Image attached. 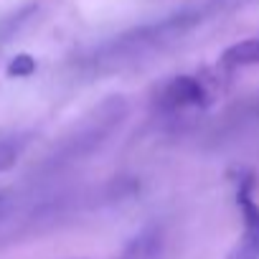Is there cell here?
I'll use <instances>...</instances> for the list:
<instances>
[{
	"mask_svg": "<svg viewBox=\"0 0 259 259\" xmlns=\"http://www.w3.org/2000/svg\"><path fill=\"white\" fill-rule=\"evenodd\" d=\"M211 11H213V3H198V6L181 8L173 16H165L155 23H145L127 33H119V36L99 44L97 49H92L84 56L81 69H87V74H107L114 69L133 66L153 54H160L163 49L173 46L176 41H181Z\"/></svg>",
	"mask_w": 259,
	"mask_h": 259,
	"instance_id": "6da1fadb",
	"label": "cell"
},
{
	"mask_svg": "<svg viewBox=\"0 0 259 259\" xmlns=\"http://www.w3.org/2000/svg\"><path fill=\"white\" fill-rule=\"evenodd\" d=\"M127 114V104L122 97H109L107 102H102L79 127H74V133L69 138L61 140V145L56 148L54 158L49 165H64V163H74L84 155H89L94 148H99L104 143V138L112 135V130L124 119Z\"/></svg>",
	"mask_w": 259,
	"mask_h": 259,
	"instance_id": "7a4b0ae2",
	"label": "cell"
},
{
	"mask_svg": "<svg viewBox=\"0 0 259 259\" xmlns=\"http://www.w3.org/2000/svg\"><path fill=\"white\" fill-rule=\"evenodd\" d=\"M236 206L241 213V236L226 259H259V203L251 196L249 178H244L236 188Z\"/></svg>",
	"mask_w": 259,
	"mask_h": 259,
	"instance_id": "3957f363",
	"label": "cell"
},
{
	"mask_svg": "<svg viewBox=\"0 0 259 259\" xmlns=\"http://www.w3.org/2000/svg\"><path fill=\"white\" fill-rule=\"evenodd\" d=\"M206 102H208V92L198 76H176L158 94V109L165 114L196 109V107H203Z\"/></svg>",
	"mask_w": 259,
	"mask_h": 259,
	"instance_id": "277c9868",
	"label": "cell"
},
{
	"mask_svg": "<svg viewBox=\"0 0 259 259\" xmlns=\"http://www.w3.org/2000/svg\"><path fill=\"white\" fill-rule=\"evenodd\" d=\"M221 61L226 66H259V36L234 44L224 51Z\"/></svg>",
	"mask_w": 259,
	"mask_h": 259,
	"instance_id": "5b68a950",
	"label": "cell"
},
{
	"mask_svg": "<svg viewBox=\"0 0 259 259\" xmlns=\"http://www.w3.org/2000/svg\"><path fill=\"white\" fill-rule=\"evenodd\" d=\"M21 150H23V140H18V138H6V140H0V173L16 165Z\"/></svg>",
	"mask_w": 259,
	"mask_h": 259,
	"instance_id": "8992f818",
	"label": "cell"
},
{
	"mask_svg": "<svg viewBox=\"0 0 259 259\" xmlns=\"http://www.w3.org/2000/svg\"><path fill=\"white\" fill-rule=\"evenodd\" d=\"M153 249H155V234H145L127 249V254L122 259H145L148 251H153Z\"/></svg>",
	"mask_w": 259,
	"mask_h": 259,
	"instance_id": "52a82bcc",
	"label": "cell"
},
{
	"mask_svg": "<svg viewBox=\"0 0 259 259\" xmlns=\"http://www.w3.org/2000/svg\"><path fill=\"white\" fill-rule=\"evenodd\" d=\"M31 69H33V61H31L28 56H21V61H18V66H16V64L11 66V74H28Z\"/></svg>",
	"mask_w": 259,
	"mask_h": 259,
	"instance_id": "ba28073f",
	"label": "cell"
}]
</instances>
